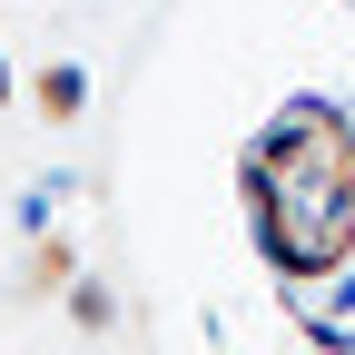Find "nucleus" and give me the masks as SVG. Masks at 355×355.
<instances>
[{"label": "nucleus", "instance_id": "obj_1", "mask_svg": "<svg viewBox=\"0 0 355 355\" xmlns=\"http://www.w3.org/2000/svg\"><path fill=\"white\" fill-rule=\"evenodd\" d=\"M40 99H50V109H60V119H69V109H79V99H89V89H79V69H50V79H40Z\"/></svg>", "mask_w": 355, "mask_h": 355}, {"label": "nucleus", "instance_id": "obj_2", "mask_svg": "<svg viewBox=\"0 0 355 355\" xmlns=\"http://www.w3.org/2000/svg\"><path fill=\"white\" fill-rule=\"evenodd\" d=\"M0 99H10V69H0Z\"/></svg>", "mask_w": 355, "mask_h": 355}]
</instances>
